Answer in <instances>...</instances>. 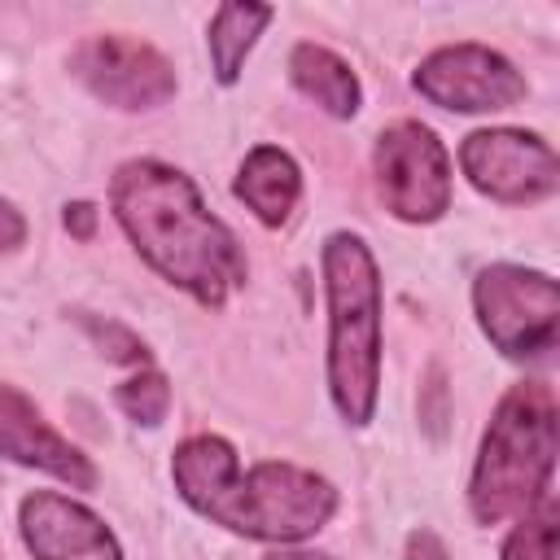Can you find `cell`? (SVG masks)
<instances>
[{
  "label": "cell",
  "instance_id": "obj_1",
  "mask_svg": "<svg viewBox=\"0 0 560 560\" xmlns=\"http://www.w3.org/2000/svg\"><path fill=\"white\" fill-rule=\"evenodd\" d=\"M109 206L136 254L201 306H223L245 284V254L232 228L210 214L184 171L153 158L122 162L109 179Z\"/></svg>",
  "mask_w": 560,
  "mask_h": 560
},
{
  "label": "cell",
  "instance_id": "obj_2",
  "mask_svg": "<svg viewBox=\"0 0 560 560\" xmlns=\"http://www.w3.org/2000/svg\"><path fill=\"white\" fill-rule=\"evenodd\" d=\"M556 424H560L556 394L542 381H521L499 398L468 481V508L477 525L525 516L551 494V472L560 451Z\"/></svg>",
  "mask_w": 560,
  "mask_h": 560
},
{
  "label": "cell",
  "instance_id": "obj_3",
  "mask_svg": "<svg viewBox=\"0 0 560 560\" xmlns=\"http://www.w3.org/2000/svg\"><path fill=\"white\" fill-rule=\"evenodd\" d=\"M319 267L328 293V394L346 424H368L381 394V271L354 232H332Z\"/></svg>",
  "mask_w": 560,
  "mask_h": 560
},
{
  "label": "cell",
  "instance_id": "obj_4",
  "mask_svg": "<svg viewBox=\"0 0 560 560\" xmlns=\"http://www.w3.org/2000/svg\"><path fill=\"white\" fill-rule=\"evenodd\" d=\"M332 512H337V490L328 477L284 459H262L249 472H236L201 516L228 525L232 534L289 547L319 534Z\"/></svg>",
  "mask_w": 560,
  "mask_h": 560
},
{
  "label": "cell",
  "instance_id": "obj_5",
  "mask_svg": "<svg viewBox=\"0 0 560 560\" xmlns=\"http://www.w3.org/2000/svg\"><path fill=\"white\" fill-rule=\"evenodd\" d=\"M472 311L481 332L508 359H538L556 350L560 332V284L547 271L494 262L472 280Z\"/></svg>",
  "mask_w": 560,
  "mask_h": 560
},
{
  "label": "cell",
  "instance_id": "obj_6",
  "mask_svg": "<svg viewBox=\"0 0 560 560\" xmlns=\"http://www.w3.org/2000/svg\"><path fill=\"white\" fill-rule=\"evenodd\" d=\"M376 188L402 223H433L451 210V158L424 122H394L376 136Z\"/></svg>",
  "mask_w": 560,
  "mask_h": 560
},
{
  "label": "cell",
  "instance_id": "obj_7",
  "mask_svg": "<svg viewBox=\"0 0 560 560\" xmlns=\"http://www.w3.org/2000/svg\"><path fill=\"white\" fill-rule=\"evenodd\" d=\"M459 171L477 192L503 206H529L560 188V162L556 149L521 127H486L464 136L459 144Z\"/></svg>",
  "mask_w": 560,
  "mask_h": 560
},
{
  "label": "cell",
  "instance_id": "obj_8",
  "mask_svg": "<svg viewBox=\"0 0 560 560\" xmlns=\"http://www.w3.org/2000/svg\"><path fill=\"white\" fill-rule=\"evenodd\" d=\"M74 79L114 109H158L175 96V66L144 39L92 35L70 52Z\"/></svg>",
  "mask_w": 560,
  "mask_h": 560
},
{
  "label": "cell",
  "instance_id": "obj_9",
  "mask_svg": "<svg viewBox=\"0 0 560 560\" xmlns=\"http://www.w3.org/2000/svg\"><path fill=\"white\" fill-rule=\"evenodd\" d=\"M416 92L455 114H494L525 96V74L486 44H446L416 66Z\"/></svg>",
  "mask_w": 560,
  "mask_h": 560
},
{
  "label": "cell",
  "instance_id": "obj_10",
  "mask_svg": "<svg viewBox=\"0 0 560 560\" xmlns=\"http://www.w3.org/2000/svg\"><path fill=\"white\" fill-rule=\"evenodd\" d=\"M18 525L35 560H122L114 529L70 494H26L18 508Z\"/></svg>",
  "mask_w": 560,
  "mask_h": 560
},
{
  "label": "cell",
  "instance_id": "obj_11",
  "mask_svg": "<svg viewBox=\"0 0 560 560\" xmlns=\"http://www.w3.org/2000/svg\"><path fill=\"white\" fill-rule=\"evenodd\" d=\"M0 455L13 459V464H26V468H39V472H52L57 481H66L70 490H92L96 486V468L92 459L66 442L44 416L39 407L0 381Z\"/></svg>",
  "mask_w": 560,
  "mask_h": 560
},
{
  "label": "cell",
  "instance_id": "obj_12",
  "mask_svg": "<svg viewBox=\"0 0 560 560\" xmlns=\"http://www.w3.org/2000/svg\"><path fill=\"white\" fill-rule=\"evenodd\" d=\"M232 192L254 210L258 223L280 228V223L293 214L298 197H302V171H298V162H293L284 149L258 144V149H249V158L241 162Z\"/></svg>",
  "mask_w": 560,
  "mask_h": 560
},
{
  "label": "cell",
  "instance_id": "obj_13",
  "mask_svg": "<svg viewBox=\"0 0 560 560\" xmlns=\"http://www.w3.org/2000/svg\"><path fill=\"white\" fill-rule=\"evenodd\" d=\"M289 79H293V88L306 101H315L332 118H354L359 105H363L359 74L350 70V61H341L324 44H311V39L306 44H293V52H289Z\"/></svg>",
  "mask_w": 560,
  "mask_h": 560
},
{
  "label": "cell",
  "instance_id": "obj_14",
  "mask_svg": "<svg viewBox=\"0 0 560 560\" xmlns=\"http://www.w3.org/2000/svg\"><path fill=\"white\" fill-rule=\"evenodd\" d=\"M241 472V459H236V446L219 433H197V438H184L175 446V459H171V477H175V490L179 499L192 508V512H206L223 490L228 481Z\"/></svg>",
  "mask_w": 560,
  "mask_h": 560
},
{
  "label": "cell",
  "instance_id": "obj_15",
  "mask_svg": "<svg viewBox=\"0 0 560 560\" xmlns=\"http://www.w3.org/2000/svg\"><path fill=\"white\" fill-rule=\"evenodd\" d=\"M271 18H276L271 4H241V0H228V4L214 9L206 44H210V70H214V79H219L223 88H232V83L241 79V66H245L249 48H254V39L262 35V26H267Z\"/></svg>",
  "mask_w": 560,
  "mask_h": 560
},
{
  "label": "cell",
  "instance_id": "obj_16",
  "mask_svg": "<svg viewBox=\"0 0 560 560\" xmlns=\"http://www.w3.org/2000/svg\"><path fill=\"white\" fill-rule=\"evenodd\" d=\"M556 542H560V516H556V499L547 494L538 508L516 516L499 560H556Z\"/></svg>",
  "mask_w": 560,
  "mask_h": 560
},
{
  "label": "cell",
  "instance_id": "obj_17",
  "mask_svg": "<svg viewBox=\"0 0 560 560\" xmlns=\"http://www.w3.org/2000/svg\"><path fill=\"white\" fill-rule=\"evenodd\" d=\"M114 402H118V411H122L127 420L153 429V424H162L166 411H171V381H166L162 372L144 368V372L127 376V381L114 389Z\"/></svg>",
  "mask_w": 560,
  "mask_h": 560
},
{
  "label": "cell",
  "instance_id": "obj_18",
  "mask_svg": "<svg viewBox=\"0 0 560 560\" xmlns=\"http://www.w3.org/2000/svg\"><path fill=\"white\" fill-rule=\"evenodd\" d=\"M83 328L92 332V341L101 346V354L109 359V363H149V350H144V341L131 332V328H122V324H114V319H92V315H83Z\"/></svg>",
  "mask_w": 560,
  "mask_h": 560
},
{
  "label": "cell",
  "instance_id": "obj_19",
  "mask_svg": "<svg viewBox=\"0 0 560 560\" xmlns=\"http://www.w3.org/2000/svg\"><path fill=\"white\" fill-rule=\"evenodd\" d=\"M402 560H451V551H446V542L433 534V529H411L407 534V551H402Z\"/></svg>",
  "mask_w": 560,
  "mask_h": 560
},
{
  "label": "cell",
  "instance_id": "obj_20",
  "mask_svg": "<svg viewBox=\"0 0 560 560\" xmlns=\"http://www.w3.org/2000/svg\"><path fill=\"white\" fill-rule=\"evenodd\" d=\"M61 223H66L70 236L92 241V232H96V206H92V201H70L66 214H61Z\"/></svg>",
  "mask_w": 560,
  "mask_h": 560
},
{
  "label": "cell",
  "instance_id": "obj_21",
  "mask_svg": "<svg viewBox=\"0 0 560 560\" xmlns=\"http://www.w3.org/2000/svg\"><path fill=\"white\" fill-rule=\"evenodd\" d=\"M26 241V219L13 210V201L0 197V249H18Z\"/></svg>",
  "mask_w": 560,
  "mask_h": 560
},
{
  "label": "cell",
  "instance_id": "obj_22",
  "mask_svg": "<svg viewBox=\"0 0 560 560\" xmlns=\"http://www.w3.org/2000/svg\"><path fill=\"white\" fill-rule=\"evenodd\" d=\"M262 560H332V556H319V551H298V547H280V551H271V556H262Z\"/></svg>",
  "mask_w": 560,
  "mask_h": 560
}]
</instances>
